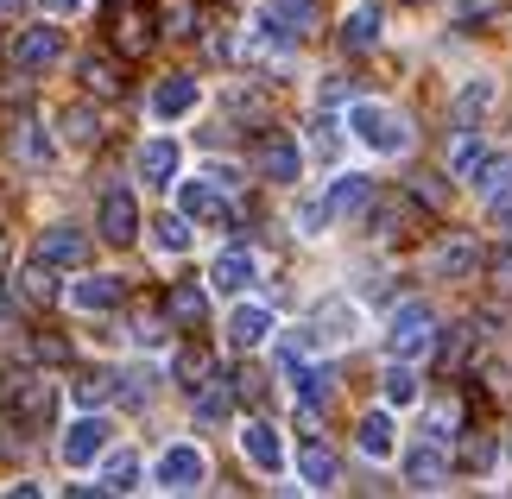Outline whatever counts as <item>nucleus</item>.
I'll return each mask as SVG.
<instances>
[{
  "mask_svg": "<svg viewBox=\"0 0 512 499\" xmlns=\"http://www.w3.org/2000/svg\"><path fill=\"white\" fill-rule=\"evenodd\" d=\"M348 127H354V139H361V146H373V152H405V146H411V133H405L399 114H386V108H373V102H348Z\"/></svg>",
  "mask_w": 512,
  "mask_h": 499,
  "instance_id": "f257e3e1",
  "label": "nucleus"
},
{
  "mask_svg": "<svg viewBox=\"0 0 512 499\" xmlns=\"http://www.w3.org/2000/svg\"><path fill=\"white\" fill-rule=\"evenodd\" d=\"M152 474H159L165 493H196V487L209 481V462H203V449H196V443H171Z\"/></svg>",
  "mask_w": 512,
  "mask_h": 499,
  "instance_id": "f03ea898",
  "label": "nucleus"
},
{
  "mask_svg": "<svg viewBox=\"0 0 512 499\" xmlns=\"http://www.w3.org/2000/svg\"><path fill=\"white\" fill-rule=\"evenodd\" d=\"M430 323H437V316H430V304H424V297H411V304H399V310H392L386 348L399 354V361H411V354H418V348L430 342Z\"/></svg>",
  "mask_w": 512,
  "mask_h": 499,
  "instance_id": "7ed1b4c3",
  "label": "nucleus"
},
{
  "mask_svg": "<svg viewBox=\"0 0 512 499\" xmlns=\"http://www.w3.org/2000/svg\"><path fill=\"white\" fill-rule=\"evenodd\" d=\"M95 228H102V241L127 247L133 234H140V203H133V190H102V209H95Z\"/></svg>",
  "mask_w": 512,
  "mask_h": 499,
  "instance_id": "20e7f679",
  "label": "nucleus"
},
{
  "mask_svg": "<svg viewBox=\"0 0 512 499\" xmlns=\"http://www.w3.org/2000/svg\"><path fill=\"white\" fill-rule=\"evenodd\" d=\"M108 430H114V424H108L102 411H83V417L64 430V462H70V468H89L95 455L108 449Z\"/></svg>",
  "mask_w": 512,
  "mask_h": 499,
  "instance_id": "39448f33",
  "label": "nucleus"
},
{
  "mask_svg": "<svg viewBox=\"0 0 512 499\" xmlns=\"http://www.w3.org/2000/svg\"><path fill=\"white\" fill-rule=\"evenodd\" d=\"M57 57H64V32L57 26H26L13 38V64L19 70H51Z\"/></svg>",
  "mask_w": 512,
  "mask_h": 499,
  "instance_id": "423d86ee",
  "label": "nucleus"
},
{
  "mask_svg": "<svg viewBox=\"0 0 512 499\" xmlns=\"http://www.w3.org/2000/svg\"><path fill=\"white\" fill-rule=\"evenodd\" d=\"M121 297H127V285L114 272H89V278H76V285H70V310L102 316V310H121Z\"/></svg>",
  "mask_w": 512,
  "mask_h": 499,
  "instance_id": "0eeeda50",
  "label": "nucleus"
},
{
  "mask_svg": "<svg viewBox=\"0 0 512 499\" xmlns=\"http://www.w3.org/2000/svg\"><path fill=\"white\" fill-rule=\"evenodd\" d=\"M323 203H329V222H348V215H367V209H373V177H361V171L336 177Z\"/></svg>",
  "mask_w": 512,
  "mask_h": 499,
  "instance_id": "6e6552de",
  "label": "nucleus"
},
{
  "mask_svg": "<svg viewBox=\"0 0 512 499\" xmlns=\"http://www.w3.org/2000/svg\"><path fill=\"white\" fill-rule=\"evenodd\" d=\"M260 171L272 177V184H298V171H304V152H298V139H285V133H266V139H260Z\"/></svg>",
  "mask_w": 512,
  "mask_h": 499,
  "instance_id": "1a4fd4ad",
  "label": "nucleus"
},
{
  "mask_svg": "<svg viewBox=\"0 0 512 499\" xmlns=\"http://www.w3.org/2000/svg\"><path fill=\"white\" fill-rule=\"evenodd\" d=\"M38 259H51V266H83V259H89V234L70 228V222H57V228L38 234Z\"/></svg>",
  "mask_w": 512,
  "mask_h": 499,
  "instance_id": "9d476101",
  "label": "nucleus"
},
{
  "mask_svg": "<svg viewBox=\"0 0 512 499\" xmlns=\"http://www.w3.org/2000/svg\"><path fill=\"white\" fill-rule=\"evenodd\" d=\"M241 449H247V462L260 468V474H279L285 468V443H279V430H272L266 417H253V424L241 430Z\"/></svg>",
  "mask_w": 512,
  "mask_h": 499,
  "instance_id": "9b49d317",
  "label": "nucleus"
},
{
  "mask_svg": "<svg viewBox=\"0 0 512 499\" xmlns=\"http://www.w3.org/2000/svg\"><path fill=\"white\" fill-rule=\"evenodd\" d=\"M443 481H449V462H443V449H437V443L405 449V487L430 493V487H443Z\"/></svg>",
  "mask_w": 512,
  "mask_h": 499,
  "instance_id": "f8f14e48",
  "label": "nucleus"
},
{
  "mask_svg": "<svg viewBox=\"0 0 512 499\" xmlns=\"http://www.w3.org/2000/svg\"><path fill=\"white\" fill-rule=\"evenodd\" d=\"M177 158H184L177 139H146V146H140V177L152 190H171L177 184Z\"/></svg>",
  "mask_w": 512,
  "mask_h": 499,
  "instance_id": "ddd939ff",
  "label": "nucleus"
},
{
  "mask_svg": "<svg viewBox=\"0 0 512 499\" xmlns=\"http://www.w3.org/2000/svg\"><path fill=\"white\" fill-rule=\"evenodd\" d=\"M494 95H500V89H494V76H475V83H468V89L456 95V102H449V127L468 133V127H475L487 108H494Z\"/></svg>",
  "mask_w": 512,
  "mask_h": 499,
  "instance_id": "4468645a",
  "label": "nucleus"
},
{
  "mask_svg": "<svg viewBox=\"0 0 512 499\" xmlns=\"http://www.w3.org/2000/svg\"><path fill=\"white\" fill-rule=\"evenodd\" d=\"M165 316H171L177 329H203V316H209V297H203V285L177 278V285L165 291Z\"/></svg>",
  "mask_w": 512,
  "mask_h": 499,
  "instance_id": "2eb2a0df",
  "label": "nucleus"
},
{
  "mask_svg": "<svg viewBox=\"0 0 512 499\" xmlns=\"http://www.w3.org/2000/svg\"><path fill=\"white\" fill-rule=\"evenodd\" d=\"M196 76H165L159 89H152V114H159V121H184V114L196 108Z\"/></svg>",
  "mask_w": 512,
  "mask_h": 499,
  "instance_id": "dca6fc26",
  "label": "nucleus"
},
{
  "mask_svg": "<svg viewBox=\"0 0 512 499\" xmlns=\"http://www.w3.org/2000/svg\"><path fill=\"white\" fill-rule=\"evenodd\" d=\"M487 165H494V146H487V139H475V127H468L456 146H449V177H468V184H481Z\"/></svg>",
  "mask_w": 512,
  "mask_h": 499,
  "instance_id": "f3484780",
  "label": "nucleus"
},
{
  "mask_svg": "<svg viewBox=\"0 0 512 499\" xmlns=\"http://www.w3.org/2000/svg\"><path fill=\"white\" fill-rule=\"evenodd\" d=\"M209 285H215V291H228V297H234V291H247V285H253V253H247V247H228V253H215V266H209Z\"/></svg>",
  "mask_w": 512,
  "mask_h": 499,
  "instance_id": "a211bd4d",
  "label": "nucleus"
},
{
  "mask_svg": "<svg viewBox=\"0 0 512 499\" xmlns=\"http://www.w3.org/2000/svg\"><path fill=\"white\" fill-rule=\"evenodd\" d=\"M354 443H361L367 462H386V455L399 449V436H392V417H386V411H367L361 424H354Z\"/></svg>",
  "mask_w": 512,
  "mask_h": 499,
  "instance_id": "6ab92c4d",
  "label": "nucleus"
},
{
  "mask_svg": "<svg viewBox=\"0 0 512 499\" xmlns=\"http://www.w3.org/2000/svg\"><path fill=\"white\" fill-rule=\"evenodd\" d=\"M266 335H272V310L266 304H241V310L228 316V342L234 348H260Z\"/></svg>",
  "mask_w": 512,
  "mask_h": 499,
  "instance_id": "aec40b11",
  "label": "nucleus"
},
{
  "mask_svg": "<svg viewBox=\"0 0 512 499\" xmlns=\"http://www.w3.org/2000/svg\"><path fill=\"white\" fill-rule=\"evenodd\" d=\"M373 45H380V7L361 0V7L342 19V51H373Z\"/></svg>",
  "mask_w": 512,
  "mask_h": 499,
  "instance_id": "412c9836",
  "label": "nucleus"
},
{
  "mask_svg": "<svg viewBox=\"0 0 512 499\" xmlns=\"http://www.w3.org/2000/svg\"><path fill=\"white\" fill-rule=\"evenodd\" d=\"M177 209H184L190 222H209V215H228V203H222V184H203V177H196V184H184V190H177Z\"/></svg>",
  "mask_w": 512,
  "mask_h": 499,
  "instance_id": "4be33fe9",
  "label": "nucleus"
},
{
  "mask_svg": "<svg viewBox=\"0 0 512 499\" xmlns=\"http://www.w3.org/2000/svg\"><path fill=\"white\" fill-rule=\"evenodd\" d=\"M298 474H304V487H336L342 481V468H336V455H329L317 436H310V443L298 449Z\"/></svg>",
  "mask_w": 512,
  "mask_h": 499,
  "instance_id": "5701e85b",
  "label": "nucleus"
},
{
  "mask_svg": "<svg viewBox=\"0 0 512 499\" xmlns=\"http://www.w3.org/2000/svg\"><path fill=\"white\" fill-rule=\"evenodd\" d=\"M475 266H481L475 241H443L437 247V278H475Z\"/></svg>",
  "mask_w": 512,
  "mask_h": 499,
  "instance_id": "b1692460",
  "label": "nucleus"
},
{
  "mask_svg": "<svg viewBox=\"0 0 512 499\" xmlns=\"http://www.w3.org/2000/svg\"><path fill=\"white\" fill-rule=\"evenodd\" d=\"M83 89H89V95H121V89H127V76L114 70V57L89 51V57H83Z\"/></svg>",
  "mask_w": 512,
  "mask_h": 499,
  "instance_id": "393cba45",
  "label": "nucleus"
},
{
  "mask_svg": "<svg viewBox=\"0 0 512 499\" xmlns=\"http://www.w3.org/2000/svg\"><path fill=\"white\" fill-rule=\"evenodd\" d=\"M57 133H64L70 146H95V139H102V114L95 108H64L57 114Z\"/></svg>",
  "mask_w": 512,
  "mask_h": 499,
  "instance_id": "a878e982",
  "label": "nucleus"
},
{
  "mask_svg": "<svg viewBox=\"0 0 512 499\" xmlns=\"http://www.w3.org/2000/svg\"><path fill=\"white\" fill-rule=\"evenodd\" d=\"M108 398H121V373H83L76 379V405L83 411H102Z\"/></svg>",
  "mask_w": 512,
  "mask_h": 499,
  "instance_id": "bb28decb",
  "label": "nucleus"
},
{
  "mask_svg": "<svg viewBox=\"0 0 512 499\" xmlns=\"http://www.w3.org/2000/svg\"><path fill=\"white\" fill-rule=\"evenodd\" d=\"M291 373H298V398H304V411H323L329 405V367H304V361H291Z\"/></svg>",
  "mask_w": 512,
  "mask_h": 499,
  "instance_id": "cd10ccee",
  "label": "nucleus"
},
{
  "mask_svg": "<svg viewBox=\"0 0 512 499\" xmlns=\"http://www.w3.org/2000/svg\"><path fill=\"white\" fill-rule=\"evenodd\" d=\"M380 392H386V405H418V373H411L405 361H392L380 373Z\"/></svg>",
  "mask_w": 512,
  "mask_h": 499,
  "instance_id": "c85d7f7f",
  "label": "nucleus"
},
{
  "mask_svg": "<svg viewBox=\"0 0 512 499\" xmlns=\"http://www.w3.org/2000/svg\"><path fill=\"white\" fill-rule=\"evenodd\" d=\"M342 342V335H354V304H342V297H329V304L317 310V342Z\"/></svg>",
  "mask_w": 512,
  "mask_h": 499,
  "instance_id": "c756f323",
  "label": "nucleus"
},
{
  "mask_svg": "<svg viewBox=\"0 0 512 499\" xmlns=\"http://www.w3.org/2000/svg\"><path fill=\"white\" fill-rule=\"evenodd\" d=\"M171 373H177V386H184V392H203V386H209V354H203V348H184V354L171 361Z\"/></svg>",
  "mask_w": 512,
  "mask_h": 499,
  "instance_id": "7c9ffc66",
  "label": "nucleus"
},
{
  "mask_svg": "<svg viewBox=\"0 0 512 499\" xmlns=\"http://www.w3.org/2000/svg\"><path fill=\"white\" fill-rule=\"evenodd\" d=\"M152 241H159L165 253H190V215L177 209V215H159L152 222Z\"/></svg>",
  "mask_w": 512,
  "mask_h": 499,
  "instance_id": "2f4dec72",
  "label": "nucleus"
},
{
  "mask_svg": "<svg viewBox=\"0 0 512 499\" xmlns=\"http://www.w3.org/2000/svg\"><path fill=\"white\" fill-rule=\"evenodd\" d=\"M228 411H234V392L228 386H203V392H196V424H222Z\"/></svg>",
  "mask_w": 512,
  "mask_h": 499,
  "instance_id": "473e14b6",
  "label": "nucleus"
},
{
  "mask_svg": "<svg viewBox=\"0 0 512 499\" xmlns=\"http://www.w3.org/2000/svg\"><path fill=\"white\" fill-rule=\"evenodd\" d=\"M102 487L108 493H133L140 487V462H133V455H114V462L102 468Z\"/></svg>",
  "mask_w": 512,
  "mask_h": 499,
  "instance_id": "72a5a7b5",
  "label": "nucleus"
},
{
  "mask_svg": "<svg viewBox=\"0 0 512 499\" xmlns=\"http://www.w3.org/2000/svg\"><path fill=\"white\" fill-rule=\"evenodd\" d=\"M152 386H159V373H152V367H133V373H121V398H127V405H146V398H152Z\"/></svg>",
  "mask_w": 512,
  "mask_h": 499,
  "instance_id": "f704fd0d",
  "label": "nucleus"
},
{
  "mask_svg": "<svg viewBox=\"0 0 512 499\" xmlns=\"http://www.w3.org/2000/svg\"><path fill=\"white\" fill-rule=\"evenodd\" d=\"M506 0H456V26H487Z\"/></svg>",
  "mask_w": 512,
  "mask_h": 499,
  "instance_id": "c9c22d12",
  "label": "nucleus"
},
{
  "mask_svg": "<svg viewBox=\"0 0 512 499\" xmlns=\"http://www.w3.org/2000/svg\"><path fill=\"white\" fill-rule=\"evenodd\" d=\"M114 45H121L127 57H140L152 45V32H146V19H121V32H114Z\"/></svg>",
  "mask_w": 512,
  "mask_h": 499,
  "instance_id": "e433bc0d",
  "label": "nucleus"
},
{
  "mask_svg": "<svg viewBox=\"0 0 512 499\" xmlns=\"http://www.w3.org/2000/svg\"><path fill=\"white\" fill-rule=\"evenodd\" d=\"M165 32H196V0H165Z\"/></svg>",
  "mask_w": 512,
  "mask_h": 499,
  "instance_id": "4c0bfd02",
  "label": "nucleus"
},
{
  "mask_svg": "<svg viewBox=\"0 0 512 499\" xmlns=\"http://www.w3.org/2000/svg\"><path fill=\"white\" fill-rule=\"evenodd\" d=\"M272 7H279V13H285L298 32H310V26H317V0H272Z\"/></svg>",
  "mask_w": 512,
  "mask_h": 499,
  "instance_id": "58836bf2",
  "label": "nucleus"
},
{
  "mask_svg": "<svg viewBox=\"0 0 512 499\" xmlns=\"http://www.w3.org/2000/svg\"><path fill=\"white\" fill-rule=\"evenodd\" d=\"M32 354L38 361H70V348L57 342V335H32Z\"/></svg>",
  "mask_w": 512,
  "mask_h": 499,
  "instance_id": "ea45409f",
  "label": "nucleus"
},
{
  "mask_svg": "<svg viewBox=\"0 0 512 499\" xmlns=\"http://www.w3.org/2000/svg\"><path fill=\"white\" fill-rule=\"evenodd\" d=\"M462 348H468V335H462V329H456V335H443V348H437V354H443V367H462Z\"/></svg>",
  "mask_w": 512,
  "mask_h": 499,
  "instance_id": "a19ab883",
  "label": "nucleus"
},
{
  "mask_svg": "<svg viewBox=\"0 0 512 499\" xmlns=\"http://www.w3.org/2000/svg\"><path fill=\"white\" fill-rule=\"evenodd\" d=\"M487 209H494V222H500V228H512V184H506L500 196H487Z\"/></svg>",
  "mask_w": 512,
  "mask_h": 499,
  "instance_id": "79ce46f5",
  "label": "nucleus"
},
{
  "mask_svg": "<svg viewBox=\"0 0 512 499\" xmlns=\"http://www.w3.org/2000/svg\"><path fill=\"white\" fill-rule=\"evenodd\" d=\"M133 335H140V342H146V348H159V342H165V329H159V323H152V316H146V323H140V329H133Z\"/></svg>",
  "mask_w": 512,
  "mask_h": 499,
  "instance_id": "37998d69",
  "label": "nucleus"
},
{
  "mask_svg": "<svg viewBox=\"0 0 512 499\" xmlns=\"http://www.w3.org/2000/svg\"><path fill=\"white\" fill-rule=\"evenodd\" d=\"M317 152H323V158L336 152V127H329V121H317Z\"/></svg>",
  "mask_w": 512,
  "mask_h": 499,
  "instance_id": "c03bdc74",
  "label": "nucleus"
},
{
  "mask_svg": "<svg viewBox=\"0 0 512 499\" xmlns=\"http://www.w3.org/2000/svg\"><path fill=\"white\" fill-rule=\"evenodd\" d=\"M45 13H51V19H64V13H83V0H45Z\"/></svg>",
  "mask_w": 512,
  "mask_h": 499,
  "instance_id": "a18cd8bd",
  "label": "nucleus"
},
{
  "mask_svg": "<svg viewBox=\"0 0 512 499\" xmlns=\"http://www.w3.org/2000/svg\"><path fill=\"white\" fill-rule=\"evenodd\" d=\"M494 278H500V285H512V253H494Z\"/></svg>",
  "mask_w": 512,
  "mask_h": 499,
  "instance_id": "49530a36",
  "label": "nucleus"
},
{
  "mask_svg": "<svg viewBox=\"0 0 512 499\" xmlns=\"http://www.w3.org/2000/svg\"><path fill=\"white\" fill-rule=\"evenodd\" d=\"M19 7H26V0H0V13H19Z\"/></svg>",
  "mask_w": 512,
  "mask_h": 499,
  "instance_id": "de8ad7c7",
  "label": "nucleus"
},
{
  "mask_svg": "<svg viewBox=\"0 0 512 499\" xmlns=\"http://www.w3.org/2000/svg\"><path fill=\"white\" fill-rule=\"evenodd\" d=\"M0 455H7V436H0Z\"/></svg>",
  "mask_w": 512,
  "mask_h": 499,
  "instance_id": "09e8293b",
  "label": "nucleus"
}]
</instances>
